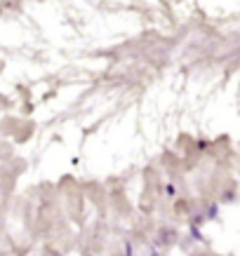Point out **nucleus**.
<instances>
[{"instance_id":"2","label":"nucleus","mask_w":240,"mask_h":256,"mask_svg":"<svg viewBox=\"0 0 240 256\" xmlns=\"http://www.w3.org/2000/svg\"><path fill=\"white\" fill-rule=\"evenodd\" d=\"M47 256H57V254H47Z\"/></svg>"},{"instance_id":"1","label":"nucleus","mask_w":240,"mask_h":256,"mask_svg":"<svg viewBox=\"0 0 240 256\" xmlns=\"http://www.w3.org/2000/svg\"><path fill=\"white\" fill-rule=\"evenodd\" d=\"M158 240H160L163 245H172V242L177 240V233L172 230V228H163V230H160V235H158Z\"/></svg>"}]
</instances>
